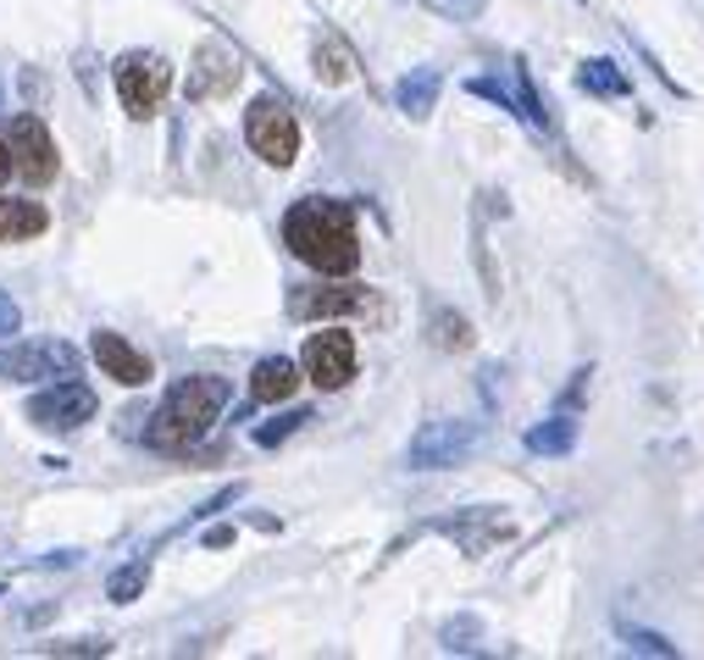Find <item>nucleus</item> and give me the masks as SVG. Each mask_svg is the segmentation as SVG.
I'll return each instance as SVG.
<instances>
[{
    "label": "nucleus",
    "mask_w": 704,
    "mask_h": 660,
    "mask_svg": "<svg viewBox=\"0 0 704 660\" xmlns=\"http://www.w3.org/2000/svg\"><path fill=\"white\" fill-rule=\"evenodd\" d=\"M283 244L305 266L333 272V277H344V272L361 266V233H356V217H349L344 200H300V206H288Z\"/></svg>",
    "instance_id": "f257e3e1"
},
{
    "label": "nucleus",
    "mask_w": 704,
    "mask_h": 660,
    "mask_svg": "<svg viewBox=\"0 0 704 660\" xmlns=\"http://www.w3.org/2000/svg\"><path fill=\"white\" fill-rule=\"evenodd\" d=\"M222 406H228V378H217V373L183 378V384L167 389L161 411H156L150 428H145V439H150L156 450H189V444L206 439V428L217 422Z\"/></svg>",
    "instance_id": "f03ea898"
},
{
    "label": "nucleus",
    "mask_w": 704,
    "mask_h": 660,
    "mask_svg": "<svg viewBox=\"0 0 704 660\" xmlns=\"http://www.w3.org/2000/svg\"><path fill=\"white\" fill-rule=\"evenodd\" d=\"M472 450H477V422L433 417V422L417 428V439H411V450H406V467H411V472H444V467H461Z\"/></svg>",
    "instance_id": "7ed1b4c3"
},
{
    "label": "nucleus",
    "mask_w": 704,
    "mask_h": 660,
    "mask_svg": "<svg viewBox=\"0 0 704 660\" xmlns=\"http://www.w3.org/2000/svg\"><path fill=\"white\" fill-rule=\"evenodd\" d=\"M244 139H250V150H255L261 161H272V167H288V161L300 156V123H294V112H288L283 101H272V95L250 101V112H244Z\"/></svg>",
    "instance_id": "20e7f679"
},
{
    "label": "nucleus",
    "mask_w": 704,
    "mask_h": 660,
    "mask_svg": "<svg viewBox=\"0 0 704 660\" xmlns=\"http://www.w3.org/2000/svg\"><path fill=\"white\" fill-rule=\"evenodd\" d=\"M167 90H172V67L156 51H128L117 62V95H123L128 117H156Z\"/></svg>",
    "instance_id": "39448f33"
},
{
    "label": "nucleus",
    "mask_w": 704,
    "mask_h": 660,
    "mask_svg": "<svg viewBox=\"0 0 704 660\" xmlns=\"http://www.w3.org/2000/svg\"><path fill=\"white\" fill-rule=\"evenodd\" d=\"M78 378V350L62 339H40V345H7L0 350V378L7 384H40V378Z\"/></svg>",
    "instance_id": "423d86ee"
},
{
    "label": "nucleus",
    "mask_w": 704,
    "mask_h": 660,
    "mask_svg": "<svg viewBox=\"0 0 704 660\" xmlns=\"http://www.w3.org/2000/svg\"><path fill=\"white\" fill-rule=\"evenodd\" d=\"M300 367H305V378L316 389H344L349 378H356V339H349L344 327H322V334L305 339Z\"/></svg>",
    "instance_id": "0eeeda50"
},
{
    "label": "nucleus",
    "mask_w": 704,
    "mask_h": 660,
    "mask_svg": "<svg viewBox=\"0 0 704 660\" xmlns=\"http://www.w3.org/2000/svg\"><path fill=\"white\" fill-rule=\"evenodd\" d=\"M90 417H95V389L78 384V378H56V389L29 400V422L51 428V433H78Z\"/></svg>",
    "instance_id": "6e6552de"
},
{
    "label": "nucleus",
    "mask_w": 704,
    "mask_h": 660,
    "mask_svg": "<svg viewBox=\"0 0 704 660\" xmlns=\"http://www.w3.org/2000/svg\"><path fill=\"white\" fill-rule=\"evenodd\" d=\"M7 145H12V161H18V172H23L29 184H51V178H56V139L45 134L40 117H29V112L12 117Z\"/></svg>",
    "instance_id": "1a4fd4ad"
},
{
    "label": "nucleus",
    "mask_w": 704,
    "mask_h": 660,
    "mask_svg": "<svg viewBox=\"0 0 704 660\" xmlns=\"http://www.w3.org/2000/svg\"><path fill=\"white\" fill-rule=\"evenodd\" d=\"M90 350H95L101 373H106V378H117L123 389H139V384H150V356H145V350H134L123 334H106V327H101Z\"/></svg>",
    "instance_id": "9d476101"
},
{
    "label": "nucleus",
    "mask_w": 704,
    "mask_h": 660,
    "mask_svg": "<svg viewBox=\"0 0 704 660\" xmlns=\"http://www.w3.org/2000/svg\"><path fill=\"white\" fill-rule=\"evenodd\" d=\"M233 84H239V56L228 45H206L195 73H189V101H211V95H222Z\"/></svg>",
    "instance_id": "9b49d317"
},
{
    "label": "nucleus",
    "mask_w": 704,
    "mask_h": 660,
    "mask_svg": "<svg viewBox=\"0 0 704 660\" xmlns=\"http://www.w3.org/2000/svg\"><path fill=\"white\" fill-rule=\"evenodd\" d=\"M372 305V294L367 289H300L294 300H288V311L294 316H338V311H367Z\"/></svg>",
    "instance_id": "f8f14e48"
},
{
    "label": "nucleus",
    "mask_w": 704,
    "mask_h": 660,
    "mask_svg": "<svg viewBox=\"0 0 704 660\" xmlns=\"http://www.w3.org/2000/svg\"><path fill=\"white\" fill-rule=\"evenodd\" d=\"M294 389H300V367H294L288 356L255 362V373H250V400H255V406H277V400H288Z\"/></svg>",
    "instance_id": "ddd939ff"
},
{
    "label": "nucleus",
    "mask_w": 704,
    "mask_h": 660,
    "mask_svg": "<svg viewBox=\"0 0 704 660\" xmlns=\"http://www.w3.org/2000/svg\"><path fill=\"white\" fill-rule=\"evenodd\" d=\"M439 90H444V78H439V67H411L406 78H400V90H395V106L406 112V117H428L433 106H439Z\"/></svg>",
    "instance_id": "4468645a"
},
{
    "label": "nucleus",
    "mask_w": 704,
    "mask_h": 660,
    "mask_svg": "<svg viewBox=\"0 0 704 660\" xmlns=\"http://www.w3.org/2000/svg\"><path fill=\"white\" fill-rule=\"evenodd\" d=\"M444 533H450V538H461V549H466V555H483V549H488V544H500L511 527H505L494 511H472L466 522H444Z\"/></svg>",
    "instance_id": "2eb2a0df"
},
{
    "label": "nucleus",
    "mask_w": 704,
    "mask_h": 660,
    "mask_svg": "<svg viewBox=\"0 0 704 660\" xmlns=\"http://www.w3.org/2000/svg\"><path fill=\"white\" fill-rule=\"evenodd\" d=\"M51 228V217H45V206L40 200H0V239H34V233H45Z\"/></svg>",
    "instance_id": "dca6fc26"
},
{
    "label": "nucleus",
    "mask_w": 704,
    "mask_h": 660,
    "mask_svg": "<svg viewBox=\"0 0 704 660\" xmlns=\"http://www.w3.org/2000/svg\"><path fill=\"white\" fill-rule=\"evenodd\" d=\"M571 444H577V417H571V411H560V417L527 428V450H533V455H566Z\"/></svg>",
    "instance_id": "f3484780"
},
{
    "label": "nucleus",
    "mask_w": 704,
    "mask_h": 660,
    "mask_svg": "<svg viewBox=\"0 0 704 660\" xmlns=\"http://www.w3.org/2000/svg\"><path fill=\"white\" fill-rule=\"evenodd\" d=\"M577 84H582L588 95H605V101H610V95H627V90H632V84H627V73H621L616 62H605V56L582 62V67H577Z\"/></svg>",
    "instance_id": "a211bd4d"
},
{
    "label": "nucleus",
    "mask_w": 704,
    "mask_h": 660,
    "mask_svg": "<svg viewBox=\"0 0 704 660\" xmlns=\"http://www.w3.org/2000/svg\"><path fill=\"white\" fill-rule=\"evenodd\" d=\"M349 73H356V56H349L344 40L327 34V40L316 45V78H322V84H349Z\"/></svg>",
    "instance_id": "6ab92c4d"
},
{
    "label": "nucleus",
    "mask_w": 704,
    "mask_h": 660,
    "mask_svg": "<svg viewBox=\"0 0 704 660\" xmlns=\"http://www.w3.org/2000/svg\"><path fill=\"white\" fill-rule=\"evenodd\" d=\"M428 334H433L439 350H466V345H472V322H466L461 311H433Z\"/></svg>",
    "instance_id": "aec40b11"
},
{
    "label": "nucleus",
    "mask_w": 704,
    "mask_h": 660,
    "mask_svg": "<svg viewBox=\"0 0 704 660\" xmlns=\"http://www.w3.org/2000/svg\"><path fill=\"white\" fill-rule=\"evenodd\" d=\"M145 583H150V561L139 555V561H128L123 572H112V583H106V594H112L117 605H128V599H139V594H145Z\"/></svg>",
    "instance_id": "412c9836"
},
{
    "label": "nucleus",
    "mask_w": 704,
    "mask_h": 660,
    "mask_svg": "<svg viewBox=\"0 0 704 660\" xmlns=\"http://www.w3.org/2000/svg\"><path fill=\"white\" fill-rule=\"evenodd\" d=\"M516 112H522L533 128H549V112H544V101H538V90H533L527 62H516Z\"/></svg>",
    "instance_id": "4be33fe9"
},
{
    "label": "nucleus",
    "mask_w": 704,
    "mask_h": 660,
    "mask_svg": "<svg viewBox=\"0 0 704 660\" xmlns=\"http://www.w3.org/2000/svg\"><path fill=\"white\" fill-rule=\"evenodd\" d=\"M305 422H311V411H283V417H272L266 428H255V444L272 450V444H283V439H288L294 428H305Z\"/></svg>",
    "instance_id": "5701e85b"
},
{
    "label": "nucleus",
    "mask_w": 704,
    "mask_h": 660,
    "mask_svg": "<svg viewBox=\"0 0 704 660\" xmlns=\"http://www.w3.org/2000/svg\"><path fill=\"white\" fill-rule=\"evenodd\" d=\"M621 638H627V649H632V654H676V643H671V638L643 632V627H621Z\"/></svg>",
    "instance_id": "b1692460"
},
{
    "label": "nucleus",
    "mask_w": 704,
    "mask_h": 660,
    "mask_svg": "<svg viewBox=\"0 0 704 660\" xmlns=\"http://www.w3.org/2000/svg\"><path fill=\"white\" fill-rule=\"evenodd\" d=\"M477 632H483V627H477L472 616H461V621H450V627H444V649H455V654H472V649H477V643H472Z\"/></svg>",
    "instance_id": "393cba45"
},
{
    "label": "nucleus",
    "mask_w": 704,
    "mask_h": 660,
    "mask_svg": "<svg viewBox=\"0 0 704 660\" xmlns=\"http://www.w3.org/2000/svg\"><path fill=\"white\" fill-rule=\"evenodd\" d=\"M428 7L444 12V18H455V23H472V18H483L488 0H428Z\"/></svg>",
    "instance_id": "a878e982"
},
{
    "label": "nucleus",
    "mask_w": 704,
    "mask_h": 660,
    "mask_svg": "<svg viewBox=\"0 0 704 660\" xmlns=\"http://www.w3.org/2000/svg\"><path fill=\"white\" fill-rule=\"evenodd\" d=\"M18 327H23V311H18V300L7 289H0V339H12Z\"/></svg>",
    "instance_id": "bb28decb"
},
{
    "label": "nucleus",
    "mask_w": 704,
    "mask_h": 660,
    "mask_svg": "<svg viewBox=\"0 0 704 660\" xmlns=\"http://www.w3.org/2000/svg\"><path fill=\"white\" fill-rule=\"evenodd\" d=\"M12 172H18V161H12V145H7V139H0V184H7Z\"/></svg>",
    "instance_id": "cd10ccee"
},
{
    "label": "nucleus",
    "mask_w": 704,
    "mask_h": 660,
    "mask_svg": "<svg viewBox=\"0 0 704 660\" xmlns=\"http://www.w3.org/2000/svg\"><path fill=\"white\" fill-rule=\"evenodd\" d=\"M206 544H211V549H222V544H233V527H211V533H206Z\"/></svg>",
    "instance_id": "c85d7f7f"
}]
</instances>
